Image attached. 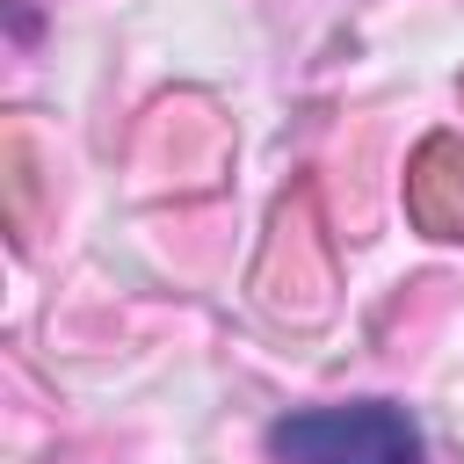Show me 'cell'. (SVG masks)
<instances>
[{
	"instance_id": "6da1fadb",
	"label": "cell",
	"mask_w": 464,
	"mask_h": 464,
	"mask_svg": "<svg viewBox=\"0 0 464 464\" xmlns=\"http://www.w3.org/2000/svg\"><path fill=\"white\" fill-rule=\"evenodd\" d=\"M268 450L283 464H420V428L406 406L355 399V406H312L268 428Z\"/></svg>"
}]
</instances>
